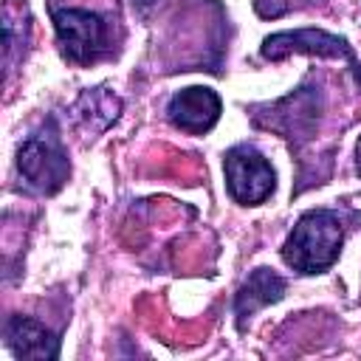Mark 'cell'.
<instances>
[{
    "label": "cell",
    "mask_w": 361,
    "mask_h": 361,
    "mask_svg": "<svg viewBox=\"0 0 361 361\" xmlns=\"http://www.w3.org/2000/svg\"><path fill=\"white\" fill-rule=\"evenodd\" d=\"M341 243H344V226L338 212L310 209L296 220V226L285 237L282 259L296 274H322L338 259Z\"/></svg>",
    "instance_id": "cell-1"
},
{
    "label": "cell",
    "mask_w": 361,
    "mask_h": 361,
    "mask_svg": "<svg viewBox=\"0 0 361 361\" xmlns=\"http://www.w3.org/2000/svg\"><path fill=\"white\" fill-rule=\"evenodd\" d=\"M17 172L25 189L34 195H56L65 186L71 175V161H68V152L62 147V138L54 121H48L42 130L31 133L20 144Z\"/></svg>",
    "instance_id": "cell-2"
},
{
    "label": "cell",
    "mask_w": 361,
    "mask_h": 361,
    "mask_svg": "<svg viewBox=\"0 0 361 361\" xmlns=\"http://www.w3.org/2000/svg\"><path fill=\"white\" fill-rule=\"evenodd\" d=\"M51 20L65 59L90 65L110 51V25L102 14L87 8H51Z\"/></svg>",
    "instance_id": "cell-3"
},
{
    "label": "cell",
    "mask_w": 361,
    "mask_h": 361,
    "mask_svg": "<svg viewBox=\"0 0 361 361\" xmlns=\"http://www.w3.org/2000/svg\"><path fill=\"white\" fill-rule=\"evenodd\" d=\"M228 195L243 206H259L274 195L276 175L268 158L254 144H237L223 158Z\"/></svg>",
    "instance_id": "cell-4"
},
{
    "label": "cell",
    "mask_w": 361,
    "mask_h": 361,
    "mask_svg": "<svg viewBox=\"0 0 361 361\" xmlns=\"http://www.w3.org/2000/svg\"><path fill=\"white\" fill-rule=\"evenodd\" d=\"M319 110H322V93H319V87L313 90V87L302 85L290 96L268 104V118H254V124L282 133L290 141V147H302L313 135V130H316Z\"/></svg>",
    "instance_id": "cell-5"
},
{
    "label": "cell",
    "mask_w": 361,
    "mask_h": 361,
    "mask_svg": "<svg viewBox=\"0 0 361 361\" xmlns=\"http://www.w3.org/2000/svg\"><path fill=\"white\" fill-rule=\"evenodd\" d=\"M259 54L271 62L285 59L290 54H316V56H327V59H347L355 73L361 76V65L353 56V48L344 37L319 31V28H296V31H279L262 39Z\"/></svg>",
    "instance_id": "cell-6"
},
{
    "label": "cell",
    "mask_w": 361,
    "mask_h": 361,
    "mask_svg": "<svg viewBox=\"0 0 361 361\" xmlns=\"http://www.w3.org/2000/svg\"><path fill=\"white\" fill-rule=\"evenodd\" d=\"M169 121L183 133H209L220 118V96L212 87L192 85L178 90L166 104Z\"/></svg>",
    "instance_id": "cell-7"
},
{
    "label": "cell",
    "mask_w": 361,
    "mask_h": 361,
    "mask_svg": "<svg viewBox=\"0 0 361 361\" xmlns=\"http://www.w3.org/2000/svg\"><path fill=\"white\" fill-rule=\"evenodd\" d=\"M6 347L14 358H31V361H51L59 358V338L45 324L28 316H8L3 324Z\"/></svg>",
    "instance_id": "cell-8"
},
{
    "label": "cell",
    "mask_w": 361,
    "mask_h": 361,
    "mask_svg": "<svg viewBox=\"0 0 361 361\" xmlns=\"http://www.w3.org/2000/svg\"><path fill=\"white\" fill-rule=\"evenodd\" d=\"M285 279L274 271V268H254L248 274V279L240 285L237 296H234V316H237V324L245 327V319H251L257 310L279 302L285 296Z\"/></svg>",
    "instance_id": "cell-9"
},
{
    "label": "cell",
    "mask_w": 361,
    "mask_h": 361,
    "mask_svg": "<svg viewBox=\"0 0 361 361\" xmlns=\"http://www.w3.org/2000/svg\"><path fill=\"white\" fill-rule=\"evenodd\" d=\"M73 121L79 124L82 133L87 135H96L102 130H107L118 113H121V99L113 96L107 87H93V90H85L76 104H73Z\"/></svg>",
    "instance_id": "cell-10"
},
{
    "label": "cell",
    "mask_w": 361,
    "mask_h": 361,
    "mask_svg": "<svg viewBox=\"0 0 361 361\" xmlns=\"http://www.w3.org/2000/svg\"><path fill=\"white\" fill-rule=\"evenodd\" d=\"M254 8H257L259 17H279V14H285V3H271V6H265V0H254Z\"/></svg>",
    "instance_id": "cell-11"
},
{
    "label": "cell",
    "mask_w": 361,
    "mask_h": 361,
    "mask_svg": "<svg viewBox=\"0 0 361 361\" xmlns=\"http://www.w3.org/2000/svg\"><path fill=\"white\" fill-rule=\"evenodd\" d=\"M355 169L361 172V138H358V147H355Z\"/></svg>",
    "instance_id": "cell-12"
}]
</instances>
